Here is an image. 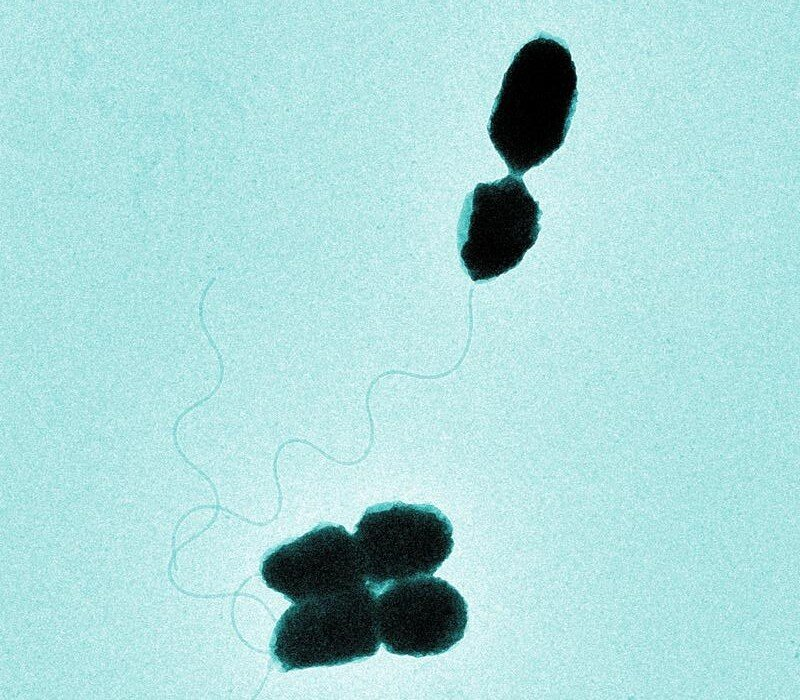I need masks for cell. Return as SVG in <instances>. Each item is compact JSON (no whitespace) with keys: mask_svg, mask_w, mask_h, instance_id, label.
I'll use <instances>...</instances> for the list:
<instances>
[{"mask_svg":"<svg viewBox=\"0 0 800 700\" xmlns=\"http://www.w3.org/2000/svg\"><path fill=\"white\" fill-rule=\"evenodd\" d=\"M577 96L575 64L562 39L540 32L517 51L487 124L510 174L522 177L562 146Z\"/></svg>","mask_w":800,"mask_h":700,"instance_id":"obj_1","label":"cell"},{"mask_svg":"<svg viewBox=\"0 0 800 700\" xmlns=\"http://www.w3.org/2000/svg\"><path fill=\"white\" fill-rule=\"evenodd\" d=\"M377 593L363 586L343 593L294 603L280 617L270 641V655L281 671L337 666L376 654Z\"/></svg>","mask_w":800,"mask_h":700,"instance_id":"obj_2","label":"cell"},{"mask_svg":"<svg viewBox=\"0 0 800 700\" xmlns=\"http://www.w3.org/2000/svg\"><path fill=\"white\" fill-rule=\"evenodd\" d=\"M354 538L367 584L379 594L386 586L432 575L453 550V526L431 504L401 501L370 506Z\"/></svg>","mask_w":800,"mask_h":700,"instance_id":"obj_3","label":"cell"},{"mask_svg":"<svg viewBox=\"0 0 800 700\" xmlns=\"http://www.w3.org/2000/svg\"><path fill=\"white\" fill-rule=\"evenodd\" d=\"M542 211L521 177L478 183L467 194L457 227L461 264L475 282L517 267L535 244Z\"/></svg>","mask_w":800,"mask_h":700,"instance_id":"obj_4","label":"cell"},{"mask_svg":"<svg viewBox=\"0 0 800 700\" xmlns=\"http://www.w3.org/2000/svg\"><path fill=\"white\" fill-rule=\"evenodd\" d=\"M468 607L447 581L432 575L396 582L378 595V632L385 649L424 657L448 651L464 636Z\"/></svg>","mask_w":800,"mask_h":700,"instance_id":"obj_5","label":"cell"},{"mask_svg":"<svg viewBox=\"0 0 800 700\" xmlns=\"http://www.w3.org/2000/svg\"><path fill=\"white\" fill-rule=\"evenodd\" d=\"M260 572L269 588L292 603L368 585L354 536L331 523L268 551Z\"/></svg>","mask_w":800,"mask_h":700,"instance_id":"obj_6","label":"cell"},{"mask_svg":"<svg viewBox=\"0 0 800 700\" xmlns=\"http://www.w3.org/2000/svg\"><path fill=\"white\" fill-rule=\"evenodd\" d=\"M208 341H209L210 345L213 347V349L215 350V352H216V354H217V357H218V361H219V366H220V375H219L218 382H217V384H216L215 388H214V389H213V390L210 392V394H208V395H207L206 397H204L203 399H201V400L197 401L196 403H194L193 405H191L190 407H188L187 409H185V410H184V411H183L181 414H179V415L176 417V420H175V422H174V425H173V428H172V438H173L174 447H175L176 451L178 452V454L181 456V458H182V459H183L185 462H187L189 459H187V456H186V455L183 453V451L181 450V448H180V446H179V443H178V438H177V430H178V425H179V423H180L181 419H182V418H183V417H184L186 414H188L190 411H192V410H193V409H195L196 407H198V406H201V405H202L204 402H206L207 400H209V399H210V398H211V397H212V396H213V395L216 393V391H217V390L220 388V386H221V384H222V381H223V377H224V362H223L222 355H221V353H220V351H219V349H218V347H217L216 343L214 342V340H213V338H212L211 336H210V337H208Z\"/></svg>","mask_w":800,"mask_h":700,"instance_id":"obj_7","label":"cell"}]
</instances>
